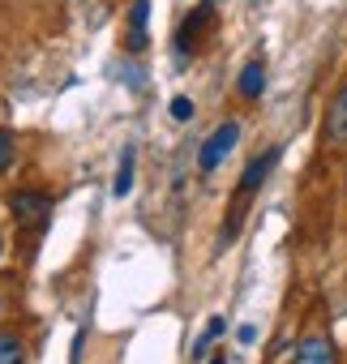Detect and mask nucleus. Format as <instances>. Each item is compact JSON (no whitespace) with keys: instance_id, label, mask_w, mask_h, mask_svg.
Instances as JSON below:
<instances>
[{"instance_id":"obj_1","label":"nucleus","mask_w":347,"mask_h":364,"mask_svg":"<svg viewBox=\"0 0 347 364\" xmlns=\"http://www.w3.org/2000/svg\"><path fill=\"white\" fill-rule=\"evenodd\" d=\"M236 141H240V120H223V124L202 141V150H198V167L210 176V171H215L232 150H236Z\"/></svg>"},{"instance_id":"obj_2","label":"nucleus","mask_w":347,"mask_h":364,"mask_svg":"<svg viewBox=\"0 0 347 364\" xmlns=\"http://www.w3.org/2000/svg\"><path fill=\"white\" fill-rule=\"evenodd\" d=\"M9 210H14L18 223L39 228V223L52 215V198H48V193H35V189H18V193L9 198Z\"/></svg>"},{"instance_id":"obj_3","label":"nucleus","mask_w":347,"mask_h":364,"mask_svg":"<svg viewBox=\"0 0 347 364\" xmlns=\"http://www.w3.org/2000/svg\"><path fill=\"white\" fill-rule=\"evenodd\" d=\"M279 154H283V150H279V146H270V150H262V154H257V159H253V163L245 167L240 185H236V189H240V198H253V193H257V189L266 185V176H270V171L279 167Z\"/></svg>"},{"instance_id":"obj_4","label":"nucleus","mask_w":347,"mask_h":364,"mask_svg":"<svg viewBox=\"0 0 347 364\" xmlns=\"http://www.w3.org/2000/svg\"><path fill=\"white\" fill-rule=\"evenodd\" d=\"M326 141L330 146H347V82L334 90V99L326 107Z\"/></svg>"},{"instance_id":"obj_5","label":"nucleus","mask_w":347,"mask_h":364,"mask_svg":"<svg viewBox=\"0 0 347 364\" xmlns=\"http://www.w3.org/2000/svg\"><path fill=\"white\" fill-rule=\"evenodd\" d=\"M296 364H338L334 343L326 334H304L300 347H296Z\"/></svg>"},{"instance_id":"obj_6","label":"nucleus","mask_w":347,"mask_h":364,"mask_svg":"<svg viewBox=\"0 0 347 364\" xmlns=\"http://www.w3.org/2000/svg\"><path fill=\"white\" fill-rule=\"evenodd\" d=\"M236 90H240V99H262V90H266V65L262 60H249L245 69H240V77H236Z\"/></svg>"},{"instance_id":"obj_7","label":"nucleus","mask_w":347,"mask_h":364,"mask_svg":"<svg viewBox=\"0 0 347 364\" xmlns=\"http://www.w3.org/2000/svg\"><path fill=\"white\" fill-rule=\"evenodd\" d=\"M133 176H137V150H133V146H124V150H120L116 180H112V193H116V198H129V193H133Z\"/></svg>"},{"instance_id":"obj_8","label":"nucleus","mask_w":347,"mask_h":364,"mask_svg":"<svg viewBox=\"0 0 347 364\" xmlns=\"http://www.w3.org/2000/svg\"><path fill=\"white\" fill-rule=\"evenodd\" d=\"M146 18H150V0H133V9H129V48L133 52L146 48Z\"/></svg>"},{"instance_id":"obj_9","label":"nucleus","mask_w":347,"mask_h":364,"mask_svg":"<svg viewBox=\"0 0 347 364\" xmlns=\"http://www.w3.org/2000/svg\"><path fill=\"white\" fill-rule=\"evenodd\" d=\"M206 22H210V5H202V9L193 14V22L181 26V35H176V52H193V35H198Z\"/></svg>"},{"instance_id":"obj_10","label":"nucleus","mask_w":347,"mask_h":364,"mask_svg":"<svg viewBox=\"0 0 347 364\" xmlns=\"http://www.w3.org/2000/svg\"><path fill=\"white\" fill-rule=\"evenodd\" d=\"M0 364H26V343L18 334H0Z\"/></svg>"},{"instance_id":"obj_11","label":"nucleus","mask_w":347,"mask_h":364,"mask_svg":"<svg viewBox=\"0 0 347 364\" xmlns=\"http://www.w3.org/2000/svg\"><path fill=\"white\" fill-rule=\"evenodd\" d=\"M223 330H228V321H223V317H210V321H206V330H202V334H198V343H193V360H202V355L210 351V343H215Z\"/></svg>"},{"instance_id":"obj_12","label":"nucleus","mask_w":347,"mask_h":364,"mask_svg":"<svg viewBox=\"0 0 347 364\" xmlns=\"http://www.w3.org/2000/svg\"><path fill=\"white\" fill-rule=\"evenodd\" d=\"M14 159H18V137L9 129H0V171L14 167Z\"/></svg>"},{"instance_id":"obj_13","label":"nucleus","mask_w":347,"mask_h":364,"mask_svg":"<svg viewBox=\"0 0 347 364\" xmlns=\"http://www.w3.org/2000/svg\"><path fill=\"white\" fill-rule=\"evenodd\" d=\"M171 120H193V99H185V95L171 99Z\"/></svg>"},{"instance_id":"obj_14","label":"nucleus","mask_w":347,"mask_h":364,"mask_svg":"<svg viewBox=\"0 0 347 364\" xmlns=\"http://www.w3.org/2000/svg\"><path fill=\"white\" fill-rule=\"evenodd\" d=\"M120 77H124V82H129L133 90L142 86V69H137V65H120Z\"/></svg>"},{"instance_id":"obj_15","label":"nucleus","mask_w":347,"mask_h":364,"mask_svg":"<svg viewBox=\"0 0 347 364\" xmlns=\"http://www.w3.org/2000/svg\"><path fill=\"white\" fill-rule=\"evenodd\" d=\"M236 338H240L245 347H249V343H257V326H240V330H236Z\"/></svg>"},{"instance_id":"obj_16","label":"nucleus","mask_w":347,"mask_h":364,"mask_svg":"<svg viewBox=\"0 0 347 364\" xmlns=\"http://www.w3.org/2000/svg\"><path fill=\"white\" fill-rule=\"evenodd\" d=\"M210 364H228V355H210Z\"/></svg>"},{"instance_id":"obj_17","label":"nucleus","mask_w":347,"mask_h":364,"mask_svg":"<svg viewBox=\"0 0 347 364\" xmlns=\"http://www.w3.org/2000/svg\"><path fill=\"white\" fill-rule=\"evenodd\" d=\"M0 313H5V300H0Z\"/></svg>"}]
</instances>
